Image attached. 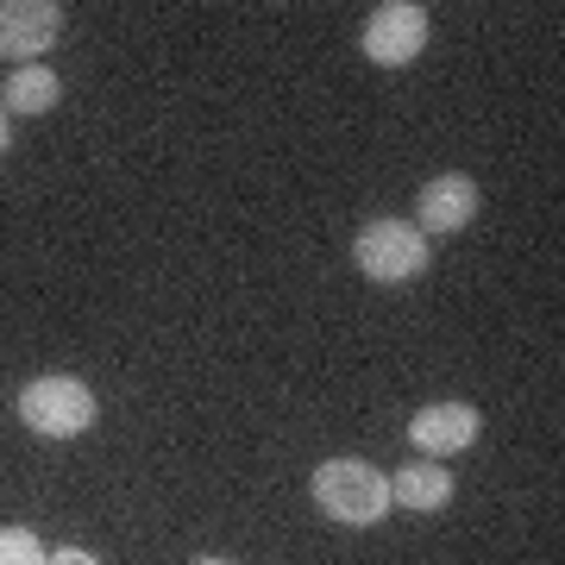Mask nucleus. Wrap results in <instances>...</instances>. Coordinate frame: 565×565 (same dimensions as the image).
Here are the masks:
<instances>
[{
	"instance_id": "f257e3e1",
	"label": "nucleus",
	"mask_w": 565,
	"mask_h": 565,
	"mask_svg": "<svg viewBox=\"0 0 565 565\" xmlns=\"http://www.w3.org/2000/svg\"><path fill=\"white\" fill-rule=\"evenodd\" d=\"M308 497H315L321 515H333V522H345V527H377L390 515V478L377 471V465H364V459L315 465Z\"/></svg>"
},
{
	"instance_id": "f03ea898",
	"label": "nucleus",
	"mask_w": 565,
	"mask_h": 565,
	"mask_svg": "<svg viewBox=\"0 0 565 565\" xmlns=\"http://www.w3.org/2000/svg\"><path fill=\"white\" fill-rule=\"evenodd\" d=\"M95 415H102V403L82 377H32L20 390V422L39 440H76V434L95 427Z\"/></svg>"
},
{
	"instance_id": "7ed1b4c3",
	"label": "nucleus",
	"mask_w": 565,
	"mask_h": 565,
	"mask_svg": "<svg viewBox=\"0 0 565 565\" xmlns=\"http://www.w3.org/2000/svg\"><path fill=\"white\" fill-rule=\"evenodd\" d=\"M352 264H359L371 282H415L427 270V239L415 221H364L359 239H352Z\"/></svg>"
},
{
	"instance_id": "20e7f679",
	"label": "nucleus",
	"mask_w": 565,
	"mask_h": 565,
	"mask_svg": "<svg viewBox=\"0 0 565 565\" xmlns=\"http://www.w3.org/2000/svg\"><path fill=\"white\" fill-rule=\"evenodd\" d=\"M359 51L377 70H403L427 51V7L422 0H384V7H371V20L359 32Z\"/></svg>"
},
{
	"instance_id": "39448f33",
	"label": "nucleus",
	"mask_w": 565,
	"mask_h": 565,
	"mask_svg": "<svg viewBox=\"0 0 565 565\" xmlns=\"http://www.w3.org/2000/svg\"><path fill=\"white\" fill-rule=\"evenodd\" d=\"M63 39V7L57 0H0V57L25 70Z\"/></svg>"
},
{
	"instance_id": "423d86ee",
	"label": "nucleus",
	"mask_w": 565,
	"mask_h": 565,
	"mask_svg": "<svg viewBox=\"0 0 565 565\" xmlns=\"http://www.w3.org/2000/svg\"><path fill=\"white\" fill-rule=\"evenodd\" d=\"M478 221V182L459 177V170H446V177L422 182V195H415V226H422V239H452L465 226Z\"/></svg>"
},
{
	"instance_id": "0eeeda50",
	"label": "nucleus",
	"mask_w": 565,
	"mask_h": 565,
	"mask_svg": "<svg viewBox=\"0 0 565 565\" xmlns=\"http://www.w3.org/2000/svg\"><path fill=\"white\" fill-rule=\"evenodd\" d=\"M478 408L471 403H427L408 415V446L422 452V459H452L465 446L478 440Z\"/></svg>"
},
{
	"instance_id": "6e6552de",
	"label": "nucleus",
	"mask_w": 565,
	"mask_h": 565,
	"mask_svg": "<svg viewBox=\"0 0 565 565\" xmlns=\"http://www.w3.org/2000/svg\"><path fill=\"white\" fill-rule=\"evenodd\" d=\"M390 503L415 509V515L446 509L452 503V471H446V465H403V471L390 478Z\"/></svg>"
},
{
	"instance_id": "1a4fd4ad",
	"label": "nucleus",
	"mask_w": 565,
	"mask_h": 565,
	"mask_svg": "<svg viewBox=\"0 0 565 565\" xmlns=\"http://www.w3.org/2000/svg\"><path fill=\"white\" fill-rule=\"evenodd\" d=\"M57 102H63V82H57L51 63H25V70H13L7 88H0V107H7V114H51Z\"/></svg>"
},
{
	"instance_id": "9d476101",
	"label": "nucleus",
	"mask_w": 565,
	"mask_h": 565,
	"mask_svg": "<svg viewBox=\"0 0 565 565\" xmlns=\"http://www.w3.org/2000/svg\"><path fill=\"white\" fill-rule=\"evenodd\" d=\"M44 541L32 527H0V565H44Z\"/></svg>"
},
{
	"instance_id": "9b49d317",
	"label": "nucleus",
	"mask_w": 565,
	"mask_h": 565,
	"mask_svg": "<svg viewBox=\"0 0 565 565\" xmlns=\"http://www.w3.org/2000/svg\"><path fill=\"white\" fill-rule=\"evenodd\" d=\"M44 565H102V559H95V553H82V546H57Z\"/></svg>"
},
{
	"instance_id": "f8f14e48",
	"label": "nucleus",
	"mask_w": 565,
	"mask_h": 565,
	"mask_svg": "<svg viewBox=\"0 0 565 565\" xmlns=\"http://www.w3.org/2000/svg\"><path fill=\"white\" fill-rule=\"evenodd\" d=\"M7 145H13V120H7V107H0V158H7Z\"/></svg>"
},
{
	"instance_id": "ddd939ff",
	"label": "nucleus",
	"mask_w": 565,
	"mask_h": 565,
	"mask_svg": "<svg viewBox=\"0 0 565 565\" xmlns=\"http://www.w3.org/2000/svg\"><path fill=\"white\" fill-rule=\"evenodd\" d=\"M189 565H233V559H214V553H202V559H189Z\"/></svg>"
}]
</instances>
